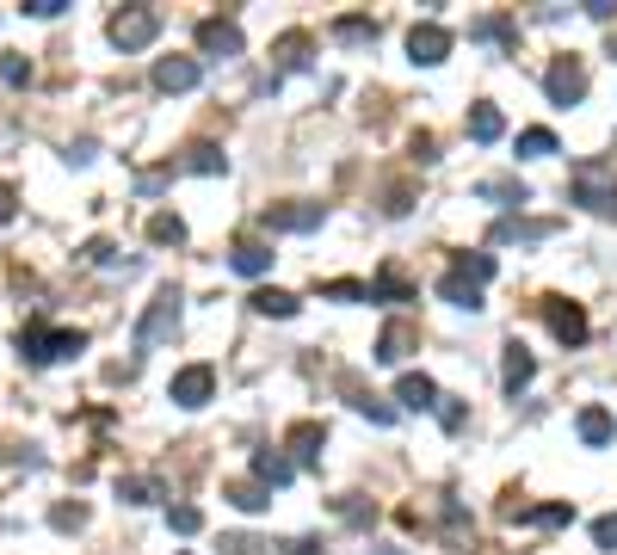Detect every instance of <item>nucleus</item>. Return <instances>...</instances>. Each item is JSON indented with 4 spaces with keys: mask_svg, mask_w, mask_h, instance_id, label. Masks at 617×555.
<instances>
[{
    "mask_svg": "<svg viewBox=\"0 0 617 555\" xmlns=\"http://www.w3.org/2000/svg\"><path fill=\"white\" fill-rule=\"evenodd\" d=\"M75 352H87L81 327H44V321L19 327V358L25 364H56V358H75Z\"/></svg>",
    "mask_w": 617,
    "mask_h": 555,
    "instance_id": "nucleus-1",
    "label": "nucleus"
},
{
    "mask_svg": "<svg viewBox=\"0 0 617 555\" xmlns=\"http://www.w3.org/2000/svg\"><path fill=\"white\" fill-rule=\"evenodd\" d=\"M173 327H179V290H173V284H161V290H155V303H149V315L136 321V346H142V352L167 346V340H173Z\"/></svg>",
    "mask_w": 617,
    "mask_h": 555,
    "instance_id": "nucleus-2",
    "label": "nucleus"
},
{
    "mask_svg": "<svg viewBox=\"0 0 617 555\" xmlns=\"http://www.w3.org/2000/svg\"><path fill=\"white\" fill-rule=\"evenodd\" d=\"M105 37H112L118 50H149L155 37H161V13L155 7H124V13H112Z\"/></svg>",
    "mask_w": 617,
    "mask_h": 555,
    "instance_id": "nucleus-3",
    "label": "nucleus"
},
{
    "mask_svg": "<svg viewBox=\"0 0 617 555\" xmlns=\"http://www.w3.org/2000/svg\"><path fill=\"white\" fill-rule=\"evenodd\" d=\"M543 93H550L556 105H580V99H587V62H580V56H556L550 74H543Z\"/></svg>",
    "mask_w": 617,
    "mask_h": 555,
    "instance_id": "nucleus-4",
    "label": "nucleus"
},
{
    "mask_svg": "<svg viewBox=\"0 0 617 555\" xmlns=\"http://www.w3.org/2000/svg\"><path fill=\"white\" fill-rule=\"evenodd\" d=\"M537 309H543V321H550V333H556L562 346L587 340V309H580V303H568V296H543Z\"/></svg>",
    "mask_w": 617,
    "mask_h": 555,
    "instance_id": "nucleus-5",
    "label": "nucleus"
},
{
    "mask_svg": "<svg viewBox=\"0 0 617 555\" xmlns=\"http://www.w3.org/2000/svg\"><path fill=\"white\" fill-rule=\"evenodd\" d=\"M408 56H414L420 68H439V62L451 56V31H445L439 19H420V25L408 31Z\"/></svg>",
    "mask_w": 617,
    "mask_h": 555,
    "instance_id": "nucleus-6",
    "label": "nucleus"
},
{
    "mask_svg": "<svg viewBox=\"0 0 617 555\" xmlns=\"http://www.w3.org/2000/svg\"><path fill=\"white\" fill-rule=\"evenodd\" d=\"M167 395H173L179 407H204V401L216 395V370H210V364H186V370H173Z\"/></svg>",
    "mask_w": 617,
    "mask_h": 555,
    "instance_id": "nucleus-7",
    "label": "nucleus"
},
{
    "mask_svg": "<svg viewBox=\"0 0 617 555\" xmlns=\"http://www.w3.org/2000/svg\"><path fill=\"white\" fill-rule=\"evenodd\" d=\"M321 204H272L266 210V229H278V235H309V229H321Z\"/></svg>",
    "mask_w": 617,
    "mask_h": 555,
    "instance_id": "nucleus-8",
    "label": "nucleus"
},
{
    "mask_svg": "<svg viewBox=\"0 0 617 555\" xmlns=\"http://www.w3.org/2000/svg\"><path fill=\"white\" fill-rule=\"evenodd\" d=\"M321 444H328V432H321V420H297L284 432L278 451H290V463H321Z\"/></svg>",
    "mask_w": 617,
    "mask_h": 555,
    "instance_id": "nucleus-9",
    "label": "nucleus"
},
{
    "mask_svg": "<svg viewBox=\"0 0 617 555\" xmlns=\"http://www.w3.org/2000/svg\"><path fill=\"white\" fill-rule=\"evenodd\" d=\"M198 50L204 56H241V25L235 19H198Z\"/></svg>",
    "mask_w": 617,
    "mask_h": 555,
    "instance_id": "nucleus-10",
    "label": "nucleus"
},
{
    "mask_svg": "<svg viewBox=\"0 0 617 555\" xmlns=\"http://www.w3.org/2000/svg\"><path fill=\"white\" fill-rule=\"evenodd\" d=\"M198 74H204L198 56H161V62H155V87H161V93H192Z\"/></svg>",
    "mask_w": 617,
    "mask_h": 555,
    "instance_id": "nucleus-11",
    "label": "nucleus"
},
{
    "mask_svg": "<svg viewBox=\"0 0 617 555\" xmlns=\"http://www.w3.org/2000/svg\"><path fill=\"white\" fill-rule=\"evenodd\" d=\"M414 346H420V327H408V321H389V327L377 333V352H371V358H377V364H402Z\"/></svg>",
    "mask_w": 617,
    "mask_h": 555,
    "instance_id": "nucleus-12",
    "label": "nucleus"
},
{
    "mask_svg": "<svg viewBox=\"0 0 617 555\" xmlns=\"http://www.w3.org/2000/svg\"><path fill=\"white\" fill-rule=\"evenodd\" d=\"M290 475H297V463H290L284 451H272V444H266V451H253V481H260L266 494H272V488H290Z\"/></svg>",
    "mask_w": 617,
    "mask_h": 555,
    "instance_id": "nucleus-13",
    "label": "nucleus"
},
{
    "mask_svg": "<svg viewBox=\"0 0 617 555\" xmlns=\"http://www.w3.org/2000/svg\"><path fill=\"white\" fill-rule=\"evenodd\" d=\"M519 525H537V531H556V525H574V506L568 500H543V506H506Z\"/></svg>",
    "mask_w": 617,
    "mask_h": 555,
    "instance_id": "nucleus-14",
    "label": "nucleus"
},
{
    "mask_svg": "<svg viewBox=\"0 0 617 555\" xmlns=\"http://www.w3.org/2000/svg\"><path fill=\"white\" fill-rule=\"evenodd\" d=\"M395 401L414 407V414H426V407H439V383H432L426 370H408V377L395 383Z\"/></svg>",
    "mask_w": 617,
    "mask_h": 555,
    "instance_id": "nucleus-15",
    "label": "nucleus"
},
{
    "mask_svg": "<svg viewBox=\"0 0 617 555\" xmlns=\"http://www.w3.org/2000/svg\"><path fill=\"white\" fill-rule=\"evenodd\" d=\"M531 377H537V358H531V352L513 340V346H506V364H500V383H506V395H519Z\"/></svg>",
    "mask_w": 617,
    "mask_h": 555,
    "instance_id": "nucleus-16",
    "label": "nucleus"
},
{
    "mask_svg": "<svg viewBox=\"0 0 617 555\" xmlns=\"http://www.w3.org/2000/svg\"><path fill=\"white\" fill-rule=\"evenodd\" d=\"M229 266H235L241 278H266V272H272V247H266V241H235Z\"/></svg>",
    "mask_w": 617,
    "mask_h": 555,
    "instance_id": "nucleus-17",
    "label": "nucleus"
},
{
    "mask_svg": "<svg viewBox=\"0 0 617 555\" xmlns=\"http://www.w3.org/2000/svg\"><path fill=\"white\" fill-rule=\"evenodd\" d=\"M439 296H445L451 309H469V315L482 309V284H469L463 272H445V278H439Z\"/></svg>",
    "mask_w": 617,
    "mask_h": 555,
    "instance_id": "nucleus-18",
    "label": "nucleus"
},
{
    "mask_svg": "<svg viewBox=\"0 0 617 555\" xmlns=\"http://www.w3.org/2000/svg\"><path fill=\"white\" fill-rule=\"evenodd\" d=\"M469 136H476V142H500V136H506L500 105H488V99H476V105H469Z\"/></svg>",
    "mask_w": 617,
    "mask_h": 555,
    "instance_id": "nucleus-19",
    "label": "nucleus"
},
{
    "mask_svg": "<svg viewBox=\"0 0 617 555\" xmlns=\"http://www.w3.org/2000/svg\"><path fill=\"white\" fill-rule=\"evenodd\" d=\"M340 389H346V401H352V407H358V414H365V420H371V426H395V407H389V401H377V395H371V389H358V383H352V377H346V383H340Z\"/></svg>",
    "mask_w": 617,
    "mask_h": 555,
    "instance_id": "nucleus-20",
    "label": "nucleus"
},
{
    "mask_svg": "<svg viewBox=\"0 0 617 555\" xmlns=\"http://www.w3.org/2000/svg\"><path fill=\"white\" fill-rule=\"evenodd\" d=\"M247 303H253V315H272V321H290V315H297V296H290V290H278V284L253 290Z\"/></svg>",
    "mask_w": 617,
    "mask_h": 555,
    "instance_id": "nucleus-21",
    "label": "nucleus"
},
{
    "mask_svg": "<svg viewBox=\"0 0 617 555\" xmlns=\"http://www.w3.org/2000/svg\"><path fill=\"white\" fill-rule=\"evenodd\" d=\"M223 500L241 506V512H266L272 506V494L260 488V481H223Z\"/></svg>",
    "mask_w": 617,
    "mask_h": 555,
    "instance_id": "nucleus-22",
    "label": "nucleus"
},
{
    "mask_svg": "<svg viewBox=\"0 0 617 555\" xmlns=\"http://www.w3.org/2000/svg\"><path fill=\"white\" fill-rule=\"evenodd\" d=\"M574 432H580V444H611V414L605 407H580V420H574Z\"/></svg>",
    "mask_w": 617,
    "mask_h": 555,
    "instance_id": "nucleus-23",
    "label": "nucleus"
},
{
    "mask_svg": "<svg viewBox=\"0 0 617 555\" xmlns=\"http://www.w3.org/2000/svg\"><path fill=\"white\" fill-rule=\"evenodd\" d=\"M408 296H414V284H408L402 272H395V266H383V272H377V284H371V303H408Z\"/></svg>",
    "mask_w": 617,
    "mask_h": 555,
    "instance_id": "nucleus-24",
    "label": "nucleus"
},
{
    "mask_svg": "<svg viewBox=\"0 0 617 555\" xmlns=\"http://www.w3.org/2000/svg\"><path fill=\"white\" fill-rule=\"evenodd\" d=\"M223 167H229V155H223L216 142H192V148H186V173H204V179H210V173H223Z\"/></svg>",
    "mask_w": 617,
    "mask_h": 555,
    "instance_id": "nucleus-25",
    "label": "nucleus"
},
{
    "mask_svg": "<svg viewBox=\"0 0 617 555\" xmlns=\"http://www.w3.org/2000/svg\"><path fill=\"white\" fill-rule=\"evenodd\" d=\"M149 241H155V247H179V241H186V222H179L173 210H155V216H149Z\"/></svg>",
    "mask_w": 617,
    "mask_h": 555,
    "instance_id": "nucleus-26",
    "label": "nucleus"
},
{
    "mask_svg": "<svg viewBox=\"0 0 617 555\" xmlns=\"http://www.w3.org/2000/svg\"><path fill=\"white\" fill-rule=\"evenodd\" d=\"M321 296H328V303H371V284L365 278H328Z\"/></svg>",
    "mask_w": 617,
    "mask_h": 555,
    "instance_id": "nucleus-27",
    "label": "nucleus"
},
{
    "mask_svg": "<svg viewBox=\"0 0 617 555\" xmlns=\"http://www.w3.org/2000/svg\"><path fill=\"white\" fill-rule=\"evenodd\" d=\"M451 272H463L469 284H488V278L500 272V259H494V253H457V266H451Z\"/></svg>",
    "mask_w": 617,
    "mask_h": 555,
    "instance_id": "nucleus-28",
    "label": "nucleus"
},
{
    "mask_svg": "<svg viewBox=\"0 0 617 555\" xmlns=\"http://www.w3.org/2000/svg\"><path fill=\"white\" fill-rule=\"evenodd\" d=\"M334 37H340V44H371V37H377V19L346 13V19H334Z\"/></svg>",
    "mask_w": 617,
    "mask_h": 555,
    "instance_id": "nucleus-29",
    "label": "nucleus"
},
{
    "mask_svg": "<svg viewBox=\"0 0 617 555\" xmlns=\"http://www.w3.org/2000/svg\"><path fill=\"white\" fill-rule=\"evenodd\" d=\"M550 229H556V222H519V216H506L500 229H494V241H543Z\"/></svg>",
    "mask_w": 617,
    "mask_h": 555,
    "instance_id": "nucleus-30",
    "label": "nucleus"
},
{
    "mask_svg": "<svg viewBox=\"0 0 617 555\" xmlns=\"http://www.w3.org/2000/svg\"><path fill=\"white\" fill-rule=\"evenodd\" d=\"M309 44H315L309 31H290V37H278V68H303V62H309Z\"/></svg>",
    "mask_w": 617,
    "mask_h": 555,
    "instance_id": "nucleus-31",
    "label": "nucleus"
},
{
    "mask_svg": "<svg viewBox=\"0 0 617 555\" xmlns=\"http://www.w3.org/2000/svg\"><path fill=\"white\" fill-rule=\"evenodd\" d=\"M476 198H494V204H525L531 192H525L519 179H482V185H476Z\"/></svg>",
    "mask_w": 617,
    "mask_h": 555,
    "instance_id": "nucleus-32",
    "label": "nucleus"
},
{
    "mask_svg": "<svg viewBox=\"0 0 617 555\" xmlns=\"http://www.w3.org/2000/svg\"><path fill=\"white\" fill-rule=\"evenodd\" d=\"M118 500H124V506H149V500H161V488H155L149 475H124V481H118Z\"/></svg>",
    "mask_w": 617,
    "mask_h": 555,
    "instance_id": "nucleus-33",
    "label": "nucleus"
},
{
    "mask_svg": "<svg viewBox=\"0 0 617 555\" xmlns=\"http://www.w3.org/2000/svg\"><path fill=\"white\" fill-rule=\"evenodd\" d=\"M167 525H173L179 537H198V531H204V512H198V506H186V500H179V506H167Z\"/></svg>",
    "mask_w": 617,
    "mask_h": 555,
    "instance_id": "nucleus-34",
    "label": "nucleus"
},
{
    "mask_svg": "<svg viewBox=\"0 0 617 555\" xmlns=\"http://www.w3.org/2000/svg\"><path fill=\"white\" fill-rule=\"evenodd\" d=\"M519 155H556V130H543V124L519 130Z\"/></svg>",
    "mask_w": 617,
    "mask_h": 555,
    "instance_id": "nucleus-35",
    "label": "nucleus"
},
{
    "mask_svg": "<svg viewBox=\"0 0 617 555\" xmlns=\"http://www.w3.org/2000/svg\"><path fill=\"white\" fill-rule=\"evenodd\" d=\"M469 37H494V44H506V37H513V19H506V13L476 19V25H469Z\"/></svg>",
    "mask_w": 617,
    "mask_h": 555,
    "instance_id": "nucleus-36",
    "label": "nucleus"
},
{
    "mask_svg": "<svg viewBox=\"0 0 617 555\" xmlns=\"http://www.w3.org/2000/svg\"><path fill=\"white\" fill-rule=\"evenodd\" d=\"M50 525H56V531H81V525H87V506H81V500H75V506H56Z\"/></svg>",
    "mask_w": 617,
    "mask_h": 555,
    "instance_id": "nucleus-37",
    "label": "nucleus"
},
{
    "mask_svg": "<svg viewBox=\"0 0 617 555\" xmlns=\"http://www.w3.org/2000/svg\"><path fill=\"white\" fill-rule=\"evenodd\" d=\"M0 81H7V87H25V81H31V62H25V56H0Z\"/></svg>",
    "mask_w": 617,
    "mask_h": 555,
    "instance_id": "nucleus-38",
    "label": "nucleus"
},
{
    "mask_svg": "<svg viewBox=\"0 0 617 555\" xmlns=\"http://www.w3.org/2000/svg\"><path fill=\"white\" fill-rule=\"evenodd\" d=\"M439 426H445V432H463V401L439 395Z\"/></svg>",
    "mask_w": 617,
    "mask_h": 555,
    "instance_id": "nucleus-39",
    "label": "nucleus"
},
{
    "mask_svg": "<svg viewBox=\"0 0 617 555\" xmlns=\"http://www.w3.org/2000/svg\"><path fill=\"white\" fill-rule=\"evenodd\" d=\"M87 259H93V266H124V253L112 241H87Z\"/></svg>",
    "mask_w": 617,
    "mask_h": 555,
    "instance_id": "nucleus-40",
    "label": "nucleus"
},
{
    "mask_svg": "<svg viewBox=\"0 0 617 555\" xmlns=\"http://www.w3.org/2000/svg\"><path fill=\"white\" fill-rule=\"evenodd\" d=\"M593 543L617 555V512H605V518H599V525H593Z\"/></svg>",
    "mask_w": 617,
    "mask_h": 555,
    "instance_id": "nucleus-41",
    "label": "nucleus"
},
{
    "mask_svg": "<svg viewBox=\"0 0 617 555\" xmlns=\"http://www.w3.org/2000/svg\"><path fill=\"white\" fill-rule=\"evenodd\" d=\"M408 155H414V161H420V167H426V161H439V142H432V136H426V130H420V136H414V142H408Z\"/></svg>",
    "mask_w": 617,
    "mask_h": 555,
    "instance_id": "nucleus-42",
    "label": "nucleus"
},
{
    "mask_svg": "<svg viewBox=\"0 0 617 555\" xmlns=\"http://www.w3.org/2000/svg\"><path fill=\"white\" fill-rule=\"evenodd\" d=\"M580 204H593V210H605V192H599V173H580Z\"/></svg>",
    "mask_w": 617,
    "mask_h": 555,
    "instance_id": "nucleus-43",
    "label": "nucleus"
},
{
    "mask_svg": "<svg viewBox=\"0 0 617 555\" xmlns=\"http://www.w3.org/2000/svg\"><path fill=\"white\" fill-rule=\"evenodd\" d=\"M25 13L31 19H56V13H68V0H25Z\"/></svg>",
    "mask_w": 617,
    "mask_h": 555,
    "instance_id": "nucleus-44",
    "label": "nucleus"
},
{
    "mask_svg": "<svg viewBox=\"0 0 617 555\" xmlns=\"http://www.w3.org/2000/svg\"><path fill=\"white\" fill-rule=\"evenodd\" d=\"M13 216H19V192H13V185H0V229H7Z\"/></svg>",
    "mask_w": 617,
    "mask_h": 555,
    "instance_id": "nucleus-45",
    "label": "nucleus"
},
{
    "mask_svg": "<svg viewBox=\"0 0 617 555\" xmlns=\"http://www.w3.org/2000/svg\"><path fill=\"white\" fill-rule=\"evenodd\" d=\"M229 555H266V543H253V537H223Z\"/></svg>",
    "mask_w": 617,
    "mask_h": 555,
    "instance_id": "nucleus-46",
    "label": "nucleus"
},
{
    "mask_svg": "<svg viewBox=\"0 0 617 555\" xmlns=\"http://www.w3.org/2000/svg\"><path fill=\"white\" fill-rule=\"evenodd\" d=\"M587 7V19H617V0H580Z\"/></svg>",
    "mask_w": 617,
    "mask_h": 555,
    "instance_id": "nucleus-47",
    "label": "nucleus"
},
{
    "mask_svg": "<svg viewBox=\"0 0 617 555\" xmlns=\"http://www.w3.org/2000/svg\"><path fill=\"white\" fill-rule=\"evenodd\" d=\"M68 161H75V167H87V161H93V136H81L75 148H68Z\"/></svg>",
    "mask_w": 617,
    "mask_h": 555,
    "instance_id": "nucleus-48",
    "label": "nucleus"
},
{
    "mask_svg": "<svg viewBox=\"0 0 617 555\" xmlns=\"http://www.w3.org/2000/svg\"><path fill=\"white\" fill-rule=\"evenodd\" d=\"M340 518H352V525H365V506H358V494H346V500H340Z\"/></svg>",
    "mask_w": 617,
    "mask_h": 555,
    "instance_id": "nucleus-49",
    "label": "nucleus"
},
{
    "mask_svg": "<svg viewBox=\"0 0 617 555\" xmlns=\"http://www.w3.org/2000/svg\"><path fill=\"white\" fill-rule=\"evenodd\" d=\"M377 555H395V549H377Z\"/></svg>",
    "mask_w": 617,
    "mask_h": 555,
    "instance_id": "nucleus-50",
    "label": "nucleus"
}]
</instances>
